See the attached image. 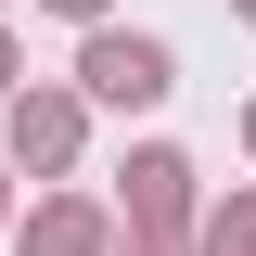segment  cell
Returning a JSON list of instances; mask_svg holds the SVG:
<instances>
[{"mask_svg":"<svg viewBox=\"0 0 256 256\" xmlns=\"http://www.w3.org/2000/svg\"><path fill=\"white\" fill-rule=\"evenodd\" d=\"M90 90L102 102H154L166 90V52H154V38H90Z\"/></svg>","mask_w":256,"mask_h":256,"instance_id":"6da1fadb","label":"cell"},{"mask_svg":"<svg viewBox=\"0 0 256 256\" xmlns=\"http://www.w3.org/2000/svg\"><path fill=\"white\" fill-rule=\"evenodd\" d=\"M64 13H90V0H64Z\"/></svg>","mask_w":256,"mask_h":256,"instance_id":"7a4b0ae2","label":"cell"}]
</instances>
